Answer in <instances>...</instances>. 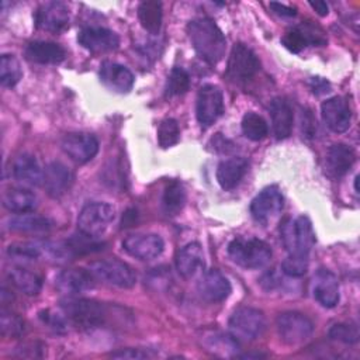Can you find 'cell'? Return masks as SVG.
I'll return each mask as SVG.
<instances>
[{
  "mask_svg": "<svg viewBox=\"0 0 360 360\" xmlns=\"http://www.w3.org/2000/svg\"><path fill=\"white\" fill-rule=\"evenodd\" d=\"M187 34L197 55L208 65H217L225 55L226 39L221 28L207 17H198L187 24Z\"/></svg>",
  "mask_w": 360,
  "mask_h": 360,
  "instance_id": "obj_1",
  "label": "cell"
},
{
  "mask_svg": "<svg viewBox=\"0 0 360 360\" xmlns=\"http://www.w3.org/2000/svg\"><path fill=\"white\" fill-rule=\"evenodd\" d=\"M60 309L69 322L83 329L101 326L107 318L104 304L89 298L69 297L60 301Z\"/></svg>",
  "mask_w": 360,
  "mask_h": 360,
  "instance_id": "obj_2",
  "label": "cell"
},
{
  "mask_svg": "<svg viewBox=\"0 0 360 360\" xmlns=\"http://www.w3.org/2000/svg\"><path fill=\"white\" fill-rule=\"evenodd\" d=\"M283 245L288 255L308 256L314 243L315 232L309 218L301 215L297 218H287L280 226Z\"/></svg>",
  "mask_w": 360,
  "mask_h": 360,
  "instance_id": "obj_3",
  "label": "cell"
},
{
  "mask_svg": "<svg viewBox=\"0 0 360 360\" xmlns=\"http://www.w3.org/2000/svg\"><path fill=\"white\" fill-rule=\"evenodd\" d=\"M228 255L236 264L246 269H259L271 259V248L257 238H235L228 246Z\"/></svg>",
  "mask_w": 360,
  "mask_h": 360,
  "instance_id": "obj_4",
  "label": "cell"
},
{
  "mask_svg": "<svg viewBox=\"0 0 360 360\" xmlns=\"http://www.w3.org/2000/svg\"><path fill=\"white\" fill-rule=\"evenodd\" d=\"M229 333L236 342H252L266 329L264 314L252 307H240L229 318Z\"/></svg>",
  "mask_w": 360,
  "mask_h": 360,
  "instance_id": "obj_5",
  "label": "cell"
},
{
  "mask_svg": "<svg viewBox=\"0 0 360 360\" xmlns=\"http://www.w3.org/2000/svg\"><path fill=\"white\" fill-rule=\"evenodd\" d=\"M89 271L94 278L118 288H131L136 283V274L132 267L118 259L93 262L89 266Z\"/></svg>",
  "mask_w": 360,
  "mask_h": 360,
  "instance_id": "obj_6",
  "label": "cell"
},
{
  "mask_svg": "<svg viewBox=\"0 0 360 360\" xmlns=\"http://www.w3.org/2000/svg\"><path fill=\"white\" fill-rule=\"evenodd\" d=\"M115 218V208L108 202H90L84 205L77 218L79 231L84 235L97 238L103 235Z\"/></svg>",
  "mask_w": 360,
  "mask_h": 360,
  "instance_id": "obj_7",
  "label": "cell"
},
{
  "mask_svg": "<svg viewBox=\"0 0 360 360\" xmlns=\"http://www.w3.org/2000/svg\"><path fill=\"white\" fill-rule=\"evenodd\" d=\"M276 326L281 340L287 345H300L314 332L312 321L297 311L281 312L276 319Z\"/></svg>",
  "mask_w": 360,
  "mask_h": 360,
  "instance_id": "obj_8",
  "label": "cell"
},
{
  "mask_svg": "<svg viewBox=\"0 0 360 360\" xmlns=\"http://www.w3.org/2000/svg\"><path fill=\"white\" fill-rule=\"evenodd\" d=\"M260 62L256 53L245 44H235L228 59V76L233 82H248L256 76Z\"/></svg>",
  "mask_w": 360,
  "mask_h": 360,
  "instance_id": "obj_9",
  "label": "cell"
},
{
  "mask_svg": "<svg viewBox=\"0 0 360 360\" xmlns=\"http://www.w3.org/2000/svg\"><path fill=\"white\" fill-rule=\"evenodd\" d=\"M224 112V94L215 84H204L200 87L195 101V115L201 125L210 127Z\"/></svg>",
  "mask_w": 360,
  "mask_h": 360,
  "instance_id": "obj_10",
  "label": "cell"
},
{
  "mask_svg": "<svg viewBox=\"0 0 360 360\" xmlns=\"http://www.w3.org/2000/svg\"><path fill=\"white\" fill-rule=\"evenodd\" d=\"M284 198L278 187L269 186L263 188L250 202V214L255 221L260 224H267L276 218L283 210Z\"/></svg>",
  "mask_w": 360,
  "mask_h": 360,
  "instance_id": "obj_11",
  "label": "cell"
},
{
  "mask_svg": "<svg viewBox=\"0 0 360 360\" xmlns=\"http://www.w3.org/2000/svg\"><path fill=\"white\" fill-rule=\"evenodd\" d=\"M63 152L77 163L90 162L98 152V141L87 132L66 134L60 143Z\"/></svg>",
  "mask_w": 360,
  "mask_h": 360,
  "instance_id": "obj_12",
  "label": "cell"
},
{
  "mask_svg": "<svg viewBox=\"0 0 360 360\" xmlns=\"http://www.w3.org/2000/svg\"><path fill=\"white\" fill-rule=\"evenodd\" d=\"M122 248L135 259L152 260L163 252L165 242L156 233H135L122 240Z\"/></svg>",
  "mask_w": 360,
  "mask_h": 360,
  "instance_id": "obj_13",
  "label": "cell"
},
{
  "mask_svg": "<svg viewBox=\"0 0 360 360\" xmlns=\"http://www.w3.org/2000/svg\"><path fill=\"white\" fill-rule=\"evenodd\" d=\"M35 24L39 30L59 34L69 25V8L62 1H46L35 13Z\"/></svg>",
  "mask_w": 360,
  "mask_h": 360,
  "instance_id": "obj_14",
  "label": "cell"
},
{
  "mask_svg": "<svg viewBox=\"0 0 360 360\" xmlns=\"http://www.w3.org/2000/svg\"><path fill=\"white\" fill-rule=\"evenodd\" d=\"M77 42L87 51L94 53L111 52L118 48V35L104 27H84L77 34Z\"/></svg>",
  "mask_w": 360,
  "mask_h": 360,
  "instance_id": "obj_15",
  "label": "cell"
},
{
  "mask_svg": "<svg viewBox=\"0 0 360 360\" xmlns=\"http://www.w3.org/2000/svg\"><path fill=\"white\" fill-rule=\"evenodd\" d=\"M321 114L326 127L336 134L345 132L350 127L352 111L349 103L340 96L325 100L321 105Z\"/></svg>",
  "mask_w": 360,
  "mask_h": 360,
  "instance_id": "obj_16",
  "label": "cell"
},
{
  "mask_svg": "<svg viewBox=\"0 0 360 360\" xmlns=\"http://www.w3.org/2000/svg\"><path fill=\"white\" fill-rule=\"evenodd\" d=\"M281 42L290 52L298 53L308 45H323L326 42V38L323 35V31L314 24H302L300 27L288 30L283 35Z\"/></svg>",
  "mask_w": 360,
  "mask_h": 360,
  "instance_id": "obj_17",
  "label": "cell"
},
{
  "mask_svg": "<svg viewBox=\"0 0 360 360\" xmlns=\"http://www.w3.org/2000/svg\"><path fill=\"white\" fill-rule=\"evenodd\" d=\"M100 80L111 91L128 93L134 86L135 77L127 66L105 60L100 65Z\"/></svg>",
  "mask_w": 360,
  "mask_h": 360,
  "instance_id": "obj_18",
  "label": "cell"
},
{
  "mask_svg": "<svg viewBox=\"0 0 360 360\" xmlns=\"http://www.w3.org/2000/svg\"><path fill=\"white\" fill-rule=\"evenodd\" d=\"M314 298L325 308H333L339 302L338 277L328 269H319L312 278Z\"/></svg>",
  "mask_w": 360,
  "mask_h": 360,
  "instance_id": "obj_19",
  "label": "cell"
},
{
  "mask_svg": "<svg viewBox=\"0 0 360 360\" xmlns=\"http://www.w3.org/2000/svg\"><path fill=\"white\" fill-rule=\"evenodd\" d=\"M198 294L208 302H221L231 294L229 280L217 269L208 270L202 274L197 284Z\"/></svg>",
  "mask_w": 360,
  "mask_h": 360,
  "instance_id": "obj_20",
  "label": "cell"
},
{
  "mask_svg": "<svg viewBox=\"0 0 360 360\" xmlns=\"http://www.w3.org/2000/svg\"><path fill=\"white\" fill-rule=\"evenodd\" d=\"M55 285L60 292L69 297H75L93 288L94 277L89 270L66 269L56 276Z\"/></svg>",
  "mask_w": 360,
  "mask_h": 360,
  "instance_id": "obj_21",
  "label": "cell"
},
{
  "mask_svg": "<svg viewBox=\"0 0 360 360\" xmlns=\"http://www.w3.org/2000/svg\"><path fill=\"white\" fill-rule=\"evenodd\" d=\"M73 183V174L62 162H51L44 172V186L51 197L63 195Z\"/></svg>",
  "mask_w": 360,
  "mask_h": 360,
  "instance_id": "obj_22",
  "label": "cell"
},
{
  "mask_svg": "<svg viewBox=\"0 0 360 360\" xmlns=\"http://www.w3.org/2000/svg\"><path fill=\"white\" fill-rule=\"evenodd\" d=\"M28 60L39 65H58L65 60L66 51L63 46L49 41H34L25 48Z\"/></svg>",
  "mask_w": 360,
  "mask_h": 360,
  "instance_id": "obj_23",
  "label": "cell"
},
{
  "mask_svg": "<svg viewBox=\"0 0 360 360\" xmlns=\"http://www.w3.org/2000/svg\"><path fill=\"white\" fill-rule=\"evenodd\" d=\"M13 176L24 186L35 187L44 183V172L35 156L30 153L18 155L13 163Z\"/></svg>",
  "mask_w": 360,
  "mask_h": 360,
  "instance_id": "obj_24",
  "label": "cell"
},
{
  "mask_svg": "<svg viewBox=\"0 0 360 360\" xmlns=\"http://www.w3.org/2000/svg\"><path fill=\"white\" fill-rule=\"evenodd\" d=\"M204 252L200 243L191 242L180 249L176 257V267L184 278H193L204 269Z\"/></svg>",
  "mask_w": 360,
  "mask_h": 360,
  "instance_id": "obj_25",
  "label": "cell"
},
{
  "mask_svg": "<svg viewBox=\"0 0 360 360\" xmlns=\"http://www.w3.org/2000/svg\"><path fill=\"white\" fill-rule=\"evenodd\" d=\"M270 118H271V128L273 134L277 139H285L291 135L292 124H294V114L292 108L284 98H274L270 104Z\"/></svg>",
  "mask_w": 360,
  "mask_h": 360,
  "instance_id": "obj_26",
  "label": "cell"
},
{
  "mask_svg": "<svg viewBox=\"0 0 360 360\" xmlns=\"http://www.w3.org/2000/svg\"><path fill=\"white\" fill-rule=\"evenodd\" d=\"M354 160L356 153L353 148L346 143H333L332 146H329L325 156L326 169L335 177L346 174L352 169Z\"/></svg>",
  "mask_w": 360,
  "mask_h": 360,
  "instance_id": "obj_27",
  "label": "cell"
},
{
  "mask_svg": "<svg viewBox=\"0 0 360 360\" xmlns=\"http://www.w3.org/2000/svg\"><path fill=\"white\" fill-rule=\"evenodd\" d=\"M248 170L245 158H231L222 160L217 167V181L224 190L235 188Z\"/></svg>",
  "mask_w": 360,
  "mask_h": 360,
  "instance_id": "obj_28",
  "label": "cell"
},
{
  "mask_svg": "<svg viewBox=\"0 0 360 360\" xmlns=\"http://www.w3.org/2000/svg\"><path fill=\"white\" fill-rule=\"evenodd\" d=\"M3 205L15 214H28L38 205L37 195L28 188L13 187L3 194Z\"/></svg>",
  "mask_w": 360,
  "mask_h": 360,
  "instance_id": "obj_29",
  "label": "cell"
},
{
  "mask_svg": "<svg viewBox=\"0 0 360 360\" xmlns=\"http://www.w3.org/2000/svg\"><path fill=\"white\" fill-rule=\"evenodd\" d=\"M10 283L27 295H37L42 288V278L22 266H13L7 271Z\"/></svg>",
  "mask_w": 360,
  "mask_h": 360,
  "instance_id": "obj_30",
  "label": "cell"
},
{
  "mask_svg": "<svg viewBox=\"0 0 360 360\" xmlns=\"http://www.w3.org/2000/svg\"><path fill=\"white\" fill-rule=\"evenodd\" d=\"M138 18L141 25L149 34H159L163 20L162 3L156 0H145L138 6Z\"/></svg>",
  "mask_w": 360,
  "mask_h": 360,
  "instance_id": "obj_31",
  "label": "cell"
},
{
  "mask_svg": "<svg viewBox=\"0 0 360 360\" xmlns=\"http://www.w3.org/2000/svg\"><path fill=\"white\" fill-rule=\"evenodd\" d=\"M186 204V191L180 181L172 180L166 184L162 194V210L167 217L180 214Z\"/></svg>",
  "mask_w": 360,
  "mask_h": 360,
  "instance_id": "obj_32",
  "label": "cell"
},
{
  "mask_svg": "<svg viewBox=\"0 0 360 360\" xmlns=\"http://www.w3.org/2000/svg\"><path fill=\"white\" fill-rule=\"evenodd\" d=\"M7 228L15 232H46L52 228V222L46 217L34 214H18L7 221Z\"/></svg>",
  "mask_w": 360,
  "mask_h": 360,
  "instance_id": "obj_33",
  "label": "cell"
},
{
  "mask_svg": "<svg viewBox=\"0 0 360 360\" xmlns=\"http://www.w3.org/2000/svg\"><path fill=\"white\" fill-rule=\"evenodd\" d=\"M202 345L210 350L211 353L222 357L228 356H236L239 342H236L231 333H221V332H210L205 333L202 338Z\"/></svg>",
  "mask_w": 360,
  "mask_h": 360,
  "instance_id": "obj_34",
  "label": "cell"
},
{
  "mask_svg": "<svg viewBox=\"0 0 360 360\" xmlns=\"http://www.w3.org/2000/svg\"><path fill=\"white\" fill-rule=\"evenodd\" d=\"M242 132L250 141H262L269 134V125L266 120L253 111H249L242 118Z\"/></svg>",
  "mask_w": 360,
  "mask_h": 360,
  "instance_id": "obj_35",
  "label": "cell"
},
{
  "mask_svg": "<svg viewBox=\"0 0 360 360\" xmlns=\"http://www.w3.org/2000/svg\"><path fill=\"white\" fill-rule=\"evenodd\" d=\"M22 77L18 59L14 55L4 53L0 59V82L3 87H14Z\"/></svg>",
  "mask_w": 360,
  "mask_h": 360,
  "instance_id": "obj_36",
  "label": "cell"
},
{
  "mask_svg": "<svg viewBox=\"0 0 360 360\" xmlns=\"http://www.w3.org/2000/svg\"><path fill=\"white\" fill-rule=\"evenodd\" d=\"M190 87V75L180 66H174L167 76L166 96L176 97L184 94Z\"/></svg>",
  "mask_w": 360,
  "mask_h": 360,
  "instance_id": "obj_37",
  "label": "cell"
},
{
  "mask_svg": "<svg viewBox=\"0 0 360 360\" xmlns=\"http://www.w3.org/2000/svg\"><path fill=\"white\" fill-rule=\"evenodd\" d=\"M25 325L18 314L8 309H1L0 312V330L4 338H18L24 333Z\"/></svg>",
  "mask_w": 360,
  "mask_h": 360,
  "instance_id": "obj_38",
  "label": "cell"
},
{
  "mask_svg": "<svg viewBox=\"0 0 360 360\" xmlns=\"http://www.w3.org/2000/svg\"><path fill=\"white\" fill-rule=\"evenodd\" d=\"M180 139V128L174 118H165L158 127V142L162 148H170Z\"/></svg>",
  "mask_w": 360,
  "mask_h": 360,
  "instance_id": "obj_39",
  "label": "cell"
},
{
  "mask_svg": "<svg viewBox=\"0 0 360 360\" xmlns=\"http://www.w3.org/2000/svg\"><path fill=\"white\" fill-rule=\"evenodd\" d=\"M308 264H309L308 256L288 255V257L281 264V270L288 277H301L307 273Z\"/></svg>",
  "mask_w": 360,
  "mask_h": 360,
  "instance_id": "obj_40",
  "label": "cell"
},
{
  "mask_svg": "<svg viewBox=\"0 0 360 360\" xmlns=\"http://www.w3.org/2000/svg\"><path fill=\"white\" fill-rule=\"evenodd\" d=\"M7 255L15 260L31 262L41 256V248L34 243H14L7 248Z\"/></svg>",
  "mask_w": 360,
  "mask_h": 360,
  "instance_id": "obj_41",
  "label": "cell"
},
{
  "mask_svg": "<svg viewBox=\"0 0 360 360\" xmlns=\"http://www.w3.org/2000/svg\"><path fill=\"white\" fill-rule=\"evenodd\" d=\"M329 338L352 345L359 340V329L354 323H336L329 329Z\"/></svg>",
  "mask_w": 360,
  "mask_h": 360,
  "instance_id": "obj_42",
  "label": "cell"
},
{
  "mask_svg": "<svg viewBox=\"0 0 360 360\" xmlns=\"http://www.w3.org/2000/svg\"><path fill=\"white\" fill-rule=\"evenodd\" d=\"M39 318L42 319L44 323H46L51 329H53L55 332H63L68 328V318L65 316V314H59L51 309H44L39 312Z\"/></svg>",
  "mask_w": 360,
  "mask_h": 360,
  "instance_id": "obj_43",
  "label": "cell"
},
{
  "mask_svg": "<svg viewBox=\"0 0 360 360\" xmlns=\"http://www.w3.org/2000/svg\"><path fill=\"white\" fill-rule=\"evenodd\" d=\"M15 356H18V357H28V359L42 357L44 356V345H41L39 342L24 343V345H21L17 349Z\"/></svg>",
  "mask_w": 360,
  "mask_h": 360,
  "instance_id": "obj_44",
  "label": "cell"
},
{
  "mask_svg": "<svg viewBox=\"0 0 360 360\" xmlns=\"http://www.w3.org/2000/svg\"><path fill=\"white\" fill-rule=\"evenodd\" d=\"M110 356L114 359H146L149 354L141 349L128 347V349H121V350L112 352Z\"/></svg>",
  "mask_w": 360,
  "mask_h": 360,
  "instance_id": "obj_45",
  "label": "cell"
},
{
  "mask_svg": "<svg viewBox=\"0 0 360 360\" xmlns=\"http://www.w3.org/2000/svg\"><path fill=\"white\" fill-rule=\"evenodd\" d=\"M309 86H311V89H312V91H314V94H325V93H328L329 90H330V84H329V82L326 80V79H323V77H312L311 79V82H309Z\"/></svg>",
  "mask_w": 360,
  "mask_h": 360,
  "instance_id": "obj_46",
  "label": "cell"
},
{
  "mask_svg": "<svg viewBox=\"0 0 360 360\" xmlns=\"http://www.w3.org/2000/svg\"><path fill=\"white\" fill-rule=\"evenodd\" d=\"M212 143H214L215 150L222 152V153H228V152H231V150L235 149V148H233L235 145H233L229 139L224 138L221 134H217L215 138H212Z\"/></svg>",
  "mask_w": 360,
  "mask_h": 360,
  "instance_id": "obj_47",
  "label": "cell"
},
{
  "mask_svg": "<svg viewBox=\"0 0 360 360\" xmlns=\"http://www.w3.org/2000/svg\"><path fill=\"white\" fill-rule=\"evenodd\" d=\"M269 6L273 10V13H276L277 15H281V17H294L297 14L294 7H290V6H285V4H281V3L271 1Z\"/></svg>",
  "mask_w": 360,
  "mask_h": 360,
  "instance_id": "obj_48",
  "label": "cell"
},
{
  "mask_svg": "<svg viewBox=\"0 0 360 360\" xmlns=\"http://www.w3.org/2000/svg\"><path fill=\"white\" fill-rule=\"evenodd\" d=\"M315 131H316V121L308 111L307 117H302V132L305 134V136H314Z\"/></svg>",
  "mask_w": 360,
  "mask_h": 360,
  "instance_id": "obj_49",
  "label": "cell"
},
{
  "mask_svg": "<svg viewBox=\"0 0 360 360\" xmlns=\"http://www.w3.org/2000/svg\"><path fill=\"white\" fill-rule=\"evenodd\" d=\"M309 6L316 11V14H319L321 17H325L328 15L329 13V6L322 1V0H316V1H309Z\"/></svg>",
  "mask_w": 360,
  "mask_h": 360,
  "instance_id": "obj_50",
  "label": "cell"
},
{
  "mask_svg": "<svg viewBox=\"0 0 360 360\" xmlns=\"http://www.w3.org/2000/svg\"><path fill=\"white\" fill-rule=\"evenodd\" d=\"M357 181H359V176H356V177H354V190H356V193H359V187H357Z\"/></svg>",
  "mask_w": 360,
  "mask_h": 360,
  "instance_id": "obj_51",
  "label": "cell"
}]
</instances>
